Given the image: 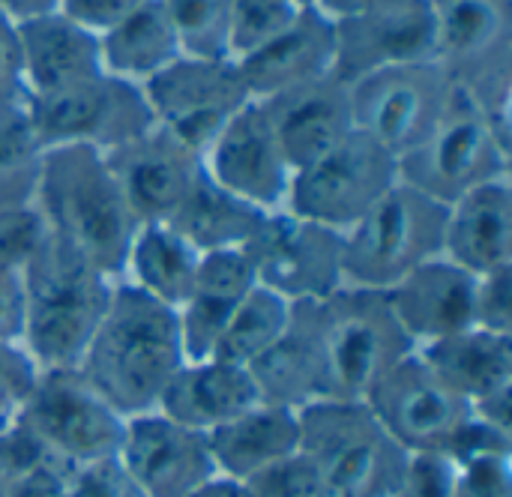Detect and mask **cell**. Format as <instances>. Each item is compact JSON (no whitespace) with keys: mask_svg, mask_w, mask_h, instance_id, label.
Instances as JSON below:
<instances>
[{"mask_svg":"<svg viewBox=\"0 0 512 497\" xmlns=\"http://www.w3.org/2000/svg\"><path fill=\"white\" fill-rule=\"evenodd\" d=\"M333 24V75L345 84H354L357 78L387 66L435 60L432 0H378L366 12Z\"/></svg>","mask_w":512,"mask_h":497,"instance_id":"18","label":"cell"},{"mask_svg":"<svg viewBox=\"0 0 512 497\" xmlns=\"http://www.w3.org/2000/svg\"><path fill=\"white\" fill-rule=\"evenodd\" d=\"M24 285L21 267H0V342H21Z\"/></svg>","mask_w":512,"mask_h":497,"instance_id":"48","label":"cell"},{"mask_svg":"<svg viewBox=\"0 0 512 497\" xmlns=\"http://www.w3.org/2000/svg\"><path fill=\"white\" fill-rule=\"evenodd\" d=\"M444 255L474 276L512 267L510 177L483 183L447 204Z\"/></svg>","mask_w":512,"mask_h":497,"instance_id":"25","label":"cell"},{"mask_svg":"<svg viewBox=\"0 0 512 497\" xmlns=\"http://www.w3.org/2000/svg\"><path fill=\"white\" fill-rule=\"evenodd\" d=\"M453 497H512V453L453 462Z\"/></svg>","mask_w":512,"mask_h":497,"instance_id":"38","label":"cell"},{"mask_svg":"<svg viewBox=\"0 0 512 497\" xmlns=\"http://www.w3.org/2000/svg\"><path fill=\"white\" fill-rule=\"evenodd\" d=\"M390 497H453V462L444 453H411Z\"/></svg>","mask_w":512,"mask_h":497,"instance_id":"42","label":"cell"},{"mask_svg":"<svg viewBox=\"0 0 512 497\" xmlns=\"http://www.w3.org/2000/svg\"><path fill=\"white\" fill-rule=\"evenodd\" d=\"M297 6H315V0H294Z\"/></svg>","mask_w":512,"mask_h":497,"instance_id":"53","label":"cell"},{"mask_svg":"<svg viewBox=\"0 0 512 497\" xmlns=\"http://www.w3.org/2000/svg\"><path fill=\"white\" fill-rule=\"evenodd\" d=\"M12 420H15V417H6V414H0V429H3V426H9Z\"/></svg>","mask_w":512,"mask_h":497,"instance_id":"52","label":"cell"},{"mask_svg":"<svg viewBox=\"0 0 512 497\" xmlns=\"http://www.w3.org/2000/svg\"><path fill=\"white\" fill-rule=\"evenodd\" d=\"M300 9L306 6H297L294 0H228L231 60H240L267 45L297 18Z\"/></svg>","mask_w":512,"mask_h":497,"instance_id":"36","label":"cell"},{"mask_svg":"<svg viewBox=\"0 0 512 497\" xmlns=\"http://www.w3.org/2000/svg\"><path fill=\"white\" fill-rule=\"evenodd\" d=\"M66 497H135L126 486L117 462H99L75 468L66 486Z\"/></svg>","mask_w":512,"mask_h":497,"instance_id":"45","label":"cell"},{"mask_svg":"<svg viewBox=\"0 0 512 497\" xmlns=\"http://www.w3.org/2000/svg\"><path fill=\"white\" fill-rule=\"evenodd\" d=\"M21 345L39 369H78L114 291L99 267L45 231L21 267Z\"/></svg>","mask_w":512,"mask_h":497,"instance_id":"3","label":"cell"},{"mask_svg":"<svg viewBox=\"0 0 512 497\" xmlns=\"http://www.w3.org/2000/svg\"><path fill=\"white\" fill-rule=\"evenodd\" d=\"M45 147L33 135L24 102L0 114V204L27 207L36 198Z\"/></svg>","mask_w":512,"mask_h":497,"instance_id":"34","label":"cell"},{"mask_svg":"<svg viewBox=\"0 0 512 497\" xmlns=\"http://www.w3.org/2000/svg\"><path fill=\"white\" fill-rule=\"evenodd\" d=\"M258 402L261 396L249 369L207 357L186 360L180 366V372L165 387L156 411L180 426L210 435Z\"/></svg>","mask_w":512,"mask_h":497,"instance_id":"26","label":"cell"},{"mask_svg":"<svg viewBox=\"0 0 512 497\" xmlns=\"http://www.w3.org/2000/svg\"><path fill=\"white\" fill-rule=\"evenodd\" d=\"M24 96H48L102 72L99 36L66 12L18 21Z\"/></svg>","mask_w":512,"mask_h":497,"instance_id":"23","label":"cell"},{"mask_svg":"<svg viewBox=\"0 0 512 497\" xmlns=\"http://www.w3.org/2000/svg\"><path fill=\"white\" fill-rule=\"evenodd\" d=\"M249 375L258 387L261 402L303 411L327 399L321 357L309 330V321L300 306H294L288 333L249 366Z\"/></svg>","mask_w":512,"mask_h":497,"instance_id":"30","label":"cell"},{"mask_svg":"<svg viewBox=\"0 0 512 497\" xmlns=\"http://www.w3.org/2000/svg\"><path fill=\"white\" fill-rule=\"evenodd\" d=\"M291 315H294V306L288 300L255 285L249 297L234 309L213 357L249 369L288 333Z\"/></svg>","mask_w":512,"mask_h":497,"instance_id":"33","label":"cell"},{"mask_svg":"<svg viewBox=\"0 0 512 497\" xmlns=\"http://www.w3.org/2000/svg\"><path fill=\"white\" fill-rule=\"evenodd\" d=\"M309 321L327 399L363 402L366 393L417 348L402 333L387 294L342 285L318 303H297Z\"/></svg>","mask_w":512,"mask_h":497,"instance_id":"4","label":"cell"},{"mask_svg":"<svg viewBox=\"0 0 512 497\" xmlns=\"http://www.w3.org/2000/svg\"><path fill=\"white\" fill-rule=\"evenodd\" d=\"M435 60L510 129L512 0H432Z\"/></svg>","mask_w":512,"mask_h":497,"instance_id":"8","label":"cell"},{"mask_svg":"<svg viewBox=\"0 0 512 497\" xmlns=\"http://www.w3.org/2000/svg\"><path fill=\"white\" fill-rule=\"evenodd\" d=\"M144 3L150 0H63L60 12H66L72 21H78L81 27L99 36L117 21H123L126 15H132L135 9H141Z\"/></svg>","mask_w":512,"mask_h":497,"instance_id":"46","label":"cell"},{"mask_svg":"<svg viewBox=\"0 0 512 497\" xmlns=\"http://www.w3.org/2000/svg\"><path fill=\"white\" fill-rule=\"evenodd\" d=\"M24 111L45 150L84 144L108 153L156 126L144 90L108 72L48 96H27Z\"/></svg>","mask_w":512,"mask_h":497,"instance_id":"10","label":"cell"},{"mask_svg":"<svg viewBox=\"0 0 512 497\" xmlns=\"http://www.w3.org/2000/svg\"><path fill=\"white\" fill-rule=\"evenodd\" d=\"M180 54L174 27L159 0L144 3L105 33H99L102 72L144 87L162 69H168Z\"/></svg>","mask_w":512,"mask_h":497,"instance_id":"31","label":"cell"},{"mask_svg":"<svg viewBox=\"0 0 512 497\" xmlns=\"http://www.w3.org/2000/svg\"><path fill=\"white\" fill-rule=\"evenodd\" d=\"M384 294L402 333L411 339L414 348L474 327L477 276L450 261L447 255L420 264Z\"/></svg>","mask_w":512,"mask_h":497,"instance_id":"21","label":"cell"},{"mask_svg":"<svg viewBox=\"0 0 512 497\" xmlns=\"http://www.w3.org/2000/svg\"><path fill=\"white\" fill-rule=\"evenodd\" d=\"M243 483L252 497H330L318 468L312 465V459L303 450L264 468L261 474H255Z\"/></svg>","mask_w":512,"mask_h":497,"instance_id":"37","label":"cell"},{"mask_svg":"<svg viewBox=\"0 0 512 497\" xmlns=\"http://www.w3.org/2000/svg\"><path fill=\"white\" fill-rule=\"evenodd\" d=\"M423 363L468 405L512 387V336L468 327L417 348Z\"/></svg>","mask_w":512,"mask_h":497,"instance_id":"28","label":"cell"},{"mask_svg":"<svg viewBox=\"0 0 512 497\" xmlns=\"http://www.w3.org/2000/svg\"><path fill=\"white\" fill-rule=\"evenodd\" d=\"M0 497H9V489H6V483L0 480Z\"/></svg>","mask_w":512,"mask_h":497,"instance_id":"54","label":"cell"},{"mask_svg":"<svg viewBox=\"0 0 512 497\" xmlns=\"http://www.w3.org/2000/svg\"><path fill=\"white\" fill-rule=\"evenodd\" d=\"M447 204L396 183L342 234V276L351 288L390 291L420 264L444 255Z\"/></svg>","mask_w":512,"mask_h":497,"instance_id":"6","label":"cell"},{"mask_svg":"<svg viewBox=\"0 0 512 497\" xmlns=\"http://www.w3.org/2000/svg\"><path fill=\"white\" fill-rule=\"evenodd\" d=\"M51 456L54 453L21 420H12L9 426L0 429V480L6 486L15 483L18 477H24L27 471H33L36 465H42Z\"/></svg>","mask_w":512,"mask_h":497,"instance_id":"43","label":"cell"},{"mask_svg":"<svg viewBox=\"0 0 512 497\" xmlns=\"http://www.w3.org/2000/svg\"><path fill=\"white\" fill-rule=\"evenodd\" d=\"M114 462L135 497H189L219 474L207 435L159 411L126 420Z\"/></svg>","mask_w":512,"mask_h":497,"instance_id":"15","label":"cell"},{"mask_svg":"<svg viewBox=\"0 0 512 497\" xmlns=\"http://www.w3.org/2000/svg\"><path fill=\"white\" fill-rule=\"evenodd\" d=\"M72 471H75L72 465L51 456L33 471H27L24 477H18L15 483H9L6 489H9V497H66Z\"/></svg>","mask_w":512,"mask_h":497,"instance_id":"47","label":"cell"},{"mask_svg":"<svg viewBox=\"0 0 512 497\" xmlns=\"http://www.w3.org/2000/svg\"><path fill=\"white\" fill-rule=\"evenodd\" d=\"M105 159L138 225L171 222L204 174L201 156L162 126L108 150Z\"/></svg>","mask_w":512,"mask_h":497,"instance_id":"19","label":"cell"},{"mask_svg":"<svg viewBox=\"0 0 512 497\" xmlns=\"http://www.w3.org/2000/svg\"><path fill=\"white\" fill-rule=\"evenodd\" d=\"M183 57L231 60L228 0H159Z\"/></svg>","mask_w":512,"mask_h":497,"instance_id":"35","label":"cell"},{"mask_svg":"<svg viewBox=\"0 0 512 497\" xmlns=\"http://www.w3.org/2000/svg\"><path fill=\"white\" fill-rule=\"evenodd\" d=\"M141 90L156 126L168 129L198 156L207 153L225 123L252 99L234 60L201 57H177Z\"/></svg>","mask_w":512,"mask_h":497,"instance_id":"14","label":"cell"},{"mask_svg":"<svg viewBox=\"0 0 512 497\" xmlns=\"http://www.w3.org/2000/svg\"><path fill=\"white\" fill-rule=\"evenodd\" d=\"M15 420L72 468L111 462L126 429V420L78 369H42Z\"/></svg>","mask_w":512,"mask_h":497,"instance_id":"12","label":"cell"},{"mask_svg":"<svg viewBox=\"0 0 512 497\" xmlns=\"http://www.w3.org/2000/svg\"><path fill=\"white\" fill-rule=\"evenodd\" d=\"M264 210L219 189L207 174L195 183L189 198L171 216V228L180 231L201 255L222 249H246L264 222Z\"/></svg>","mask_w":512,"mask_h":497,"instance_id":"32","label":"cell"},{"mask_svg":"<svg viewBox=\"0 0 512 497\" xmlns=\"http://www.w3.org/2000/svg\"><path fill=\"white\" fill-rule=\"evenodd\" d=\"M198 264L201 252L180 231H174L168 222H150L138 225L117 282L132 285L135 291L177 312L192 294Z\"/></svg>","mask_w":512,"mask_h":497,"instance_id":"29","label":"cell"},{"mask_svg":"<svg viewBox=\"0 0 512 497\" xmlns=\"http://www.w3.org/2000/svg\"><path fill=\"white\" fill-rule=\"evenodd\" d=\"M207 441L222 477L249 480L300 450V411L258 402L210 432Z\"/></svg>","mask_w":512,"mask_h":497,"instance_id":"27","label":"cell"},{"mask_svg":"<svg viewBox=\"0 0 512 497\" xmlns=\"http://www.w3.org/2000/svg\"><path fill=\"white\" fill-rule=\"evenodd\" d=\"M474 327L512 336V267L477 276Z\"/></svg>","mask_w":512,"mask_h":497,"instance_id":"41","label":"cell"},{"mask_svg":"<svg viewBox=\"0 0 512 497\" xmlns=\"http://www.w3.org/2000/svg\"><path fill=\"white\" fill-rule=\"evenodd\" d=\"M24 84H21V45H18V21H12L0 9V114L21 105Z\"/></svg>","mask_w":512,"mask_h":497,"instance_id":"44","label":"cell"},{"mask_svg":"<svg viewBox=\"0 0 512 497\" xmlns=\"http://www.w3.org/2000/svg\"><path fill=\"white\" fill-rule=\"evenodd\" d=\"M39 372L42 369L21 342H0V414L18 417L39 381Z\"/></svg>","mask_w":512,"mask_h":497,"instance_id":"39","label":"cell"},{"mask_svg":"<svg viewBox=\"0 0 512 497\" xmlns=\"http://www.w3.org/2000/svg\"><path fill=\"white\" fill-rule=\"evenodd\" d=\"M234 63L252 99H270L297 84L333 75L336 24L321 9L306 6L279 36Z\"/></svg>","mask_w":512,"mask_h":497,"instance_id":"22","label":"cell"},{"mask_svg":"<svg viewBox=\"0 0 512 497\" xmlns=\"http://www.w3.org/2000/svg\"><path fill=\"white\" fill-rule=\"evenodd\" d=\"M189 497H252V495H249V489H246V483H243V480H231V477L216 474V477H210L201 489H195Z\"/></svg>","mask_w":512,"mask_h":497,"instance_id":"50","label":"cell"},{"mask_svg":"<svg viewBox=\"0 0 512 497\" xmlns=\"http://www.w3.org/2000/svg\"><path fill=\"white\" fill-rule=\"evenodd\" d=\"M243 252L258 285L291 306L327 300L345 285L342 234L288 210L267 213Z\"/></svg>","mask_w":512,"mask_h":497,"instance_id":"13","label":"cell"},{"mask_svg":"<svg viewBox=\"0 0 512 497\" xmlns=\"http://www.w3.org/2000/svg\"><path fill=\"white\" fill-rule=\"evenodd\" d=\"M45 225L33 204L3 207L0 204V267H24L33 249L42 243Z\"/></svg>","mask_w":512,"mask_h":497,"instance_id":"40","label":"cell"},{"mask_svg":"<svg viewBox=\"0 0 512 497\" xmlns=\"http://www.w3.org/2000/svg\"><path fill=\"white\" fill-rule=\"evenodd\" d=\"M258 102L267 111L291 171L312 165L354 132L351 87L336 75L297 84Z\"/></svg>","mask_w":512,"mask_h":497,"instance_id":"20","label":"cell"},{"mask_svg":"<svg viewBox=\"0 0 512 497\" xmlns=\"http://www.w3.org/2000/svg\"><path fill=\"white\" fill-rule=\"evenodd\" d=\"M300 450L330 497H390L411 456L366 402L345 399H321L300 411Z\"/></svg>","mask_w":512,"mask_h":497,"instance_id":"5","label":"cell"},{"mask_svg":"<svg viewBox=\"0 0 512 497\" xmlns=\"http://www.w3.org/2000/svg\"><path fill=\"white\" fill-rule=\"evenodd\" d=\"M33 207L48 234L84 255L108 279H120L138 219L102 150L84 144L48 147Z\"/></svg>","mask_w":512,"mask_h":497,"instance_id":"2","label":"cell"},{"mask_svg":"<svg viewBox=\"0 0 512 497\" xmlns=\"http://www.w3.org/2000/svg\"><path fill=\"white\" fill-rule=\"evenodd\" d=\"M348 87L354 129L378 141L396 159L408 156L432 135L453 96V81L438 60L387 66Z\"/></svg>","mask_w":512,"mask_h":497,"instance_id":"11","label":"cell"},{"mask_svg":"<svg viewBox=\"0 0 512 497\" xmlns=\"http://www.w3.org/2000/svg\"><path fill=\"white\" fill-rule=\"evenodd\" d=\"M258 285L255 270L243 249L204 252L192 294L177 309V327L186 360L213 357L234 309Z\"/></svg>","mask_w":512,"mask_h":497,"instance_id":"24","label":"cell"},{"mask_svg":"<svg viewBox=\"0 0 512 497\" xmlns=\"http://www.w3.org/2000/svg\"><path fill=\"white\" fill-rule=\"evenodd\" d=\"M378 423L408 453H444L471 408L414 351L363 399Z\"/></svg>","mask_w":512,"mask_h":497,"instance_id":"16","label":"cell"},{"mask_svg":"<svg viewBox=\"0 0 512 497\" xmlns=\"http://www.w3.org/2000/svg\"><path fill=\"white\" fill-rule=\"evenodd\" d=\"M63 0H0V9L12 18V21H30L39 15H51L60 12Z\"/></svg>","mask_w":512,"mask_h":497,"instance_id":"49","label":"cell"},{"mask_svg":"<svg viewBox=\"0 0 512 497\" xmlns=\"http://www.w3.org/2000/svg\"><path fill=\"white\" fill-rule=\"evenodd\" d=\"M183 363L177 312L126 282H114L108 309L78 363L84 381L123 420H132L159 408Z\"/></svg>","mask_w":512,"mask_h":497,"instance_id":"1","label":"cell"},{"mask_svg":"<svg viewBox=\"0 0 512 497\" xmlns=\"http://www.w3.org/2000/svg\"><path fill=\"white\" fill-rule=\"evenodd\" d=\"M375 3L378 0H315V9H321L330 21H345V18L366 12Z\"/></svg>","mask_w":512,"mask_h":497,"instance_id":"51","label":"cell"},{"mask_svg":"<svg viewBox=\"0 0 512 497\" xmlns=\"http://www.w3.org/2000/svg\"><path fill=\"white\" fill-rule=\"evenodd\" d=\"M204 174L240 201L276 213L285 210L291 189V165L273 135L267 111L258 99H249L216 135L201 156Z\"/></svg>","mask_w":512,"mask_h":497,"instance_id":"17","label":"cell"},{"mask_svg":"<svg viewBox=\"0 0 512 497\" xmlns=\"http://www.w3.org/2000/svg\"><path fill=\"white\" fill-rule=\"evenodd\" d=\"M501 177H510V129L453 84L447 111L432 135L399 159V180L441 204H453L465 192Z\"/></svg>","mask_w":512,"mask_h":497,"instance_id":"7","label":"cell"},{"mask_svg":"<svg viewBox=\"0 0 512 497\" xmlns=\"http://www.w3.org/2000/svg\"><path fill=\"white\" fill-rule=\"evenodd\" d=\"M399 183V159L363 132L294 171L285 210L345 234Z\"/></svg>","mask_w":512,"mask_h":497,"instance_id":"9","label":"cell"}]
</instances>
